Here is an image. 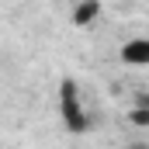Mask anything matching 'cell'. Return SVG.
Returning <instances> with one entry per match:
<instances>
[{
  "instance_id": "6",
  "label": "cell",
  "mask_w": 149,
  "mask_h": 149,
  "mask_svg": "<svg viewBox=\"0 0 149 149\" xmlns=\"http://www.w3.org/2000/svg\"><path fill=\"white\" fill-rule=\"evenodd\" d=\"M128 149H149V146H146V142H132Z\"/></svg>"
},
{
  "instance_id": "3",
  "label": "cell",
  "mask_w": 149,
  "mask_h": 149,
  "mask_svg": "<svg viewBox=\"0 0 149 149\" xmlns=\"http://www.w3.org/2000/svg\"><path fill=\"white\" fill-rule=\"evenodd\" d=\"M97 17H101V0H76V7L70 10L73 28H90Z\"/></svg>"
},
{
  "instance_id": "2",
  "label": "cell",
  "mask_w": 149,
  "mask_h": 149,
  "mask_svg": "<svg viewBox=\"0 0 149 149\" xmlns=\"http://www.w3.org/2000/svg\"><path fill=\"white\" fill-rule=\"evenodd\" d=\"M118 56L125 66H149V38H128Z\"/></svg>"
},
{
  "instance_id": "5",
  "label": "cell",
  "mask_w": 149,
  "mask_h": 149,
  "mask_svg": "<svg viewBox=\"0 0 149 149\" xmlns=\"http://www.w3.org/2000/svg\"><path fill=\"white\" fill-rule=\"evenodd\" d=\"M132 104H135V108H149V90H135Z\"/></svg>"
},
{
  "instance_id": "1",
  "label": "cell",
  "mask_w": 149,
  "mask_h": 149,
  "mask_svg": "<svg viewBox=\"0 0 149 149\" xmlns=\"http://www.w3.org/2000/svg\"><path fill=\"white\" fill-rule=\"evenodd\" d=\"M59 114H63V125H66L70 135H83V132H90V125H94L90 111L83 108L80 83H76L73 76H63V80H59Z\"/></svg>"
},
{
  "instance_id": "4",
  "label": "cell",
  "mask_w": 149,
  "mask_h": 149,
  "mask_svg": "<svg viewBox=\"0 0 149 149\" xmlns=\"http://www.w3.org/2000/svg\"><path fill=\"white\" fill-rule=\"evenodd\" d=\"M128 121H132L135 128H149V108H135V104H132V111H128Z\"/></svg>"
}]
</instances>
